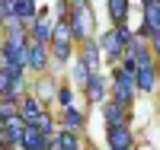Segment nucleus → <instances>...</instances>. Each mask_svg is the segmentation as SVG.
Instances as JSON below:
<instances>
[{
    "mask_svg": "<svg viewBox=\"0 0 160 150\" xmlns=\"http://www.w3.org/2000/svg\"><path fill=\"white\" fill-rule=\"evenodd\" d=\"M51 150H80L77 134L74 131H58L55 138H51Z\"/></svg>",
    "mask_w": 160,
    "mask_h": 150,
    "instance_id": "2eb2a0df",
    "label": "nucleus"
},
{
    "mask_svg": "<svg viewBox=\"0 0 160 150\" xmlns=\"http://www.w3.org/2000/svg\"><path fill=\"white\" fill-rule=\"evenodd\" d=\"M80 61L87 64V70L90 74H96V67H99V48L90 42V38H83V51H80Z\"/></svg>",
    "mask_w": 160,
    "mask_h": 150,
    "instance_id": "ddd939ff",
    "label": "nucleus"
},
{
    "mask_svg": "<svg viewBox=\"0 0 160 150\" xmlns=\"http://www.w3.org/2000/svg\"><path fill=\"white\" fill-rule=\"evenodd\" d=\"M131 80H135V86L151 93L154 90V61H144V64H135V74H131Z\"/></svg>",
    "mask_w": 160,
    "mask_h": 150,
    "instance_id": "9b49d317",
    "label": "nucleus"
},
{
    "mask_svg": "<svg viewBox=\"0 0 160 150\" xmlns=\"http://www.w3.org/2000/svg\"><path fill=\"white\" fill-rule=\"evenodd\" d=\"M42 112H45V109H42V99H35V96H26L22 102H16V115L26 121V125H32Z\"/></svg>",
    "mask_w": 160,
    "mask_h": 150,
    "instance_id": "9d476101",
    "label": "nucleus"
},
{
    "mask_svg": "<svg viewBox=\"0 0 160 150\" xmlns=\"http://www.w3.org/2000/svg\"><path fill=\"white\" fill-rule=\"evenodd\" d=\"M141 32L157 45V38H160V0H148L144 3V29Z\"/></svg>",
    "mask_w": 160,
    "mask_h": 150,
    "instance_id": "423d86ee",
    "label": "nucleus"
},
{
    "mask_svg": "<svg viewBox=\"0 0 160 150\" xmlns=\"http://www.w3.org/2000/svg\"><path fill=\"white\" fill-rule=\"evenodd\" d=\"M112 93H115V102L131 105V99H135V80H131V70L118 67V70L112 74Z\"/></svg>",
    "mask_w": 160,
    "mask_h": 150,
    "instance_id": "7ed1b4c3",
    "label": "nucleus"
},
{
    "mask_svg": "<svg viewBox=\"0 0 160 150\" xmlns=\"http://www.w3.org/2000/svg\"><path fill=\"white\" fill-rule=\"evenodd\" d=\"M19 144H22L26 150H51V134H42L38 128L26 125V128H22V138H19Z\"/></svg>",
    "mask_w": 160,
    "mask_h": 150,
    "instance_id": "6e6552de",
    "label": "nucleus"
},
{
    "mask_svg": "<svg viewBox=\"0 0 160 150\" xmlns=\"http://www.w3.org/2000/svg\"><path fill=\"white\" fill-rule=\"evenodd\" d=\"M68 7H71V10H83V7H87V0H71Z\"/></svg>",
    "mask_w": 160,
    "mask_h": 150,
    "instance_id": "b1692460",
    "label": "nucleus"
},
{
    "mask_svg": "<svg viewBox=\"0 0 160 150\" xmlns=\"http://www.w3.org/2000/svg\"><path fill=\"white\" fill-rule=\"evenodd\" d=\"M71 38H77V42H83V38H90V29H93V16H90V7L83 10H71Z\"/></svg>",
    "mask_w": 160,
    "mask_h": 150,
    "instance_id": "20e7f679",
    "label": "nucleus"
},
{
    "mask_svg": "<svg viewBox=\"0 0 160 150\" xmlns=\"http://www.w3.org/2000/svg\"><path fill=\"white\" fill-rule=\"evenodd\" d=\"M51 58L58 64H68L71 61V42H51Z\"/></svg>",
    "mask_w": 160,
    "mask_h": 150,
    "instance_id": "dca6fc26",
    "label": "nucleus"
},
{
    "mask_svg": "<svg viewBox=\"0 0 160 150\" xmlns=\"http://www.w3.org/2000/svg\"><path fill=\"white\" fill-rule=\"evenodd\" d=\"M22 128H26V121H22L19 115L7 118L3 128H0V147H3V150H13V147L19 144V138H22Z\"/></svg>",
    "mask_w": 160,
    "mask_h": 150,
    "instance_id": "39448f33",
    "label": "nucleus"
},
{
    "mask_svg": "<svg viewBox=\"0 0 160 150\" xmlns=\"http://www.w3.org/2000/svg\"><path fill=\"white\" fill-rule=\"evenodd\" d=\"M71 99H74L71 86H61V90H58V102H61V105H71Z\"/></svg>",
    "mask_w": 160,
    "mask_h": 150,
    "instance_id": "5701e85b",
    "label": "nucleus"
},
{
    "mask_svg": "<svg viewBox=\"0 0 160 150\" xmlns=\"http://www.w3.org/2000/svg\"><path fill=\"white\" fill-rule=\"evenodd\" d=\"M109 147L112 150H128V147H135V138H131V128L128 125H109Z\"/></svg>",
    "mask_w": 160,
    "mask_h": 150,
    "instance_id": "1a4fd4ad",
    "label": "nucleus"
},
{
    "mask_svg": "<svg viewBox=\"0 0 160 150\" xmlns=\"http://www.w3.org/2000/svg\"><path fill=\"white\" fill-rule=\"evenodd\" d=\"M83 90H87V96H90L93 102H99V99L106 96V80H102L99 74H90L87 83H83Z\"/></svg>",
    "mask_w": 160,
    "mask_h": 150,
    "instance_id": "4468645a",
    "label": "nucleus"
},
{
    "mask_svg": "<svg viewBox=\"0 0 160 150\" xmlns=\"http://www.w3.org/2000/svg\"><path fill=\"white\" fill-rule=\"evenodd\" d=\"M87 77H90L87 64H83V61H77V67H74V80H77V86H83V83H87Z\"/></svg>",
    "mask_w": 160,
    "mask_h": 150,
    "instance_id": "4be33fe9",
    "label": "nucleus"
},
{
    "mask_svg": "<svg viewBox=\"0 0 160 150\" xmlns=\"http://www.w3.org/2000/svg\"><path fill=\"white\" fill-rule=\"evenodd\" d=\"M22 64L26 67H35V70H42V67L48 64V48L42 42H26V51H22Z\"/></svg>",
    "mask_w": 160,
    "mask_h": 150,
    "instance_id": "0eeeda50",
    "label": "nucleus"
},
{
    "mask_svg": "<svg viewBox=\"0 0 160 150\" xmlns=\"http://www.w3.org/2000/svg\"><path fill=\"white\" fill-rule=\"evenodd\" d=\"M109 16L115 22H125V16H128V0H109Z\"/></svg>",
    "mask_w": 160,
    "mask_h": 150,
    "instance_id": "f3484780",
    "label": "nucleus"
},
{
    "mask_svg": "<svg viewBox=\"0 0 160 150\" xmlns=\"http://www.w3.org/2000/svg\"><path fill=\"white\" fill-rule=\"evenodd\" d=\"M102 115H106V125H128V112H125V105L122 102H109V105H102Z\"/></svg>",
    "mask_w": 160,
    "mask_h": 150,
    "instance_id": "f8f14e48",
    "label": "nucleus"
},
{
    "mask_svg": "<svg viewBox=\"0 0 160 150\" xmlns=\"http://www.w3.org/2000/svg\"><path fill=\"white\" fill-rule=\"evenodd\" d=\"M48 42H74V38H71V26L68 22L51 26V38H48Z\"/></svg>",
    "mask_w": 160,
    "mask_h": 150,
    "instance_id": "a211bd4d",
    "label": "nucleus"
},
{
    "mask_svg": "<svg viewBox=\"0 0 160 150\" xmlns=\"http://www.w3.org/2000/svg\"><path fill=\"white\" fill-rule=\"evenodd\" d=\"M131 38H135L131 29H128L125 22H118L115 29H109V32L99 38V54H106V61H118L125 54V45L131 42Z\"/></svg>",
    "mask_w": 160,
    "mask_h": 150,
    "instance_id": "f257e3e1",
    "label": "nucleus"
},
{
    "mask_svg": "<svg viewBox=\"0 0 160 150\" xmlns=\"http://www.w3.org/2000/svg\"><path fill=\"white\" fill-rule=\"evenodd\" d=\"M16 115V99H0V121H7V118H13Z\"/></svg>",
    "mask_w": 160,
    "mask_h": 150,
    "instance_id": "412c9836",
    "label": "nucleus"
},
{
    "mask_svg": "<svg viewBox=\"0 0 160 150\" xmlns=\"http://www.w3.org/2000/svg\"><path fill=\"white\" fill-rule=\"evenodd\" d=\"M64 125H68L71 131H77V128H83V115H80L77 109H71V105H68V109H64Z\"/></svg>",
    "mask_w": 160,
    "mask_h": 150,
    "instance_id": "6ab92c4d",
    "label": "nucleus"
},
{
    "mask_svg": "<svg viewBox=\"0 0 160 150\" xmlns=\"http://www.w3.org/2000/svg\"><path fill=\"white\" fill-rule=\"evenodd\" d=\"M26 42H29V38L22 35V29H13V32H10V38L3 42V48H0V54H3V67H16V70H26V64H22Z\"/></svg>",
    "mask_w": 160,
    "mask_h": 150,
    "instance_id": "f03ea898",
    "label": "nucleus"
},
{
    "mask_svg": "<svg viewBox=\"0 0 160 150\" xmlns=\"http://www.w3.org/2000/svg\"><path fill=\"white\" fill-rule=\"evenodd\" d=\"M32 35H35V42L48 45V38H51V26H48L45 19H38V22H35V29H32Z\"/></svg>",
    "mask_w": 160,
    "mask_h": 150,
    "instance_id": "aec40b11",
    "label": "nucleus"
}]
</instances>
